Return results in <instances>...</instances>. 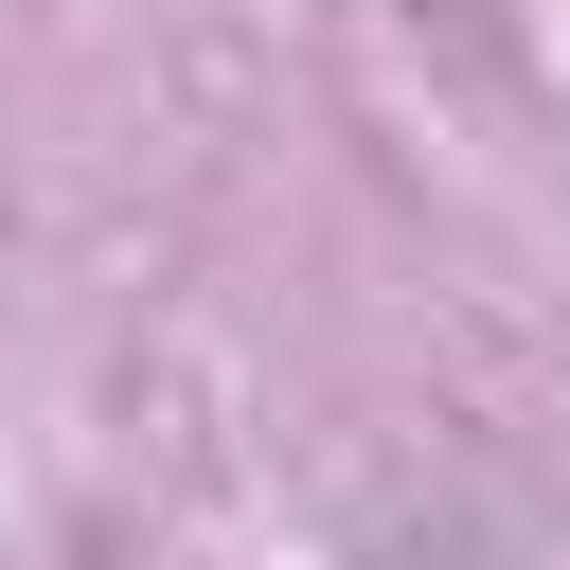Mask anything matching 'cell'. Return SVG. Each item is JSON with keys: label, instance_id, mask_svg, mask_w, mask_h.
I'll use <instances>...</instances> for the list:
<instances>
[{"label": "cell", "instance_id": "6da1fadb", "mask_svg": "<svg viewBox=\"0 0 570 570\" xmlns=\"http://www.w3.org/2000/svg\"><path fill=\"white\" fill-rule=\"evenodd\" d=\"M410 18H428V0H410Z\"/></svg>", "mask_w": 570, "mask_h": 570}]
</instances>
